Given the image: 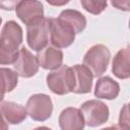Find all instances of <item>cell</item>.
I'll list each match as a JSON object with an SVG mask.
<instances>
[{"mask_svg":"<svg viewBox=\"0 0 130 130\" xmlns=\"http://www.w3.org/2000/svg\"><path fill=\"white\" fill-rule=\"evenodd\" d=\"M23 40L21 26L14 20L4 23L0 36V64H14L19 55V46Z\"/></svg>","mask_w":130,"mask_h":130,"instance_id":"6da1fadb","label":"cell"},{"mask_svg":"<svg viewBox=\"0 0 130 130\" xmlns=\"http://www.w3.org/2000/svg\"><path fill=\"white\" fill-rule=\"evenodd\" d=\"M49 89L58 95L73 92L75 86V76L72 67L62 65L59 69L50 72L46 77Z\"/></svg>","mask_w":130,"mask_h":130,"instance_id":"7a4b0ae2","label":"cell"},{"mask_svg":"<svg viewBox=\"0 0 130 130\" xmlns=\"http://www.w3.org/2000/svg\"><path fill=\"white\" fill-rule=\"evenodd\" d=\"M111 59V52L103 44L91 46L83 57V64L91 71L93 77L102 76L108 69Z\"/></svg>","mask_w":130,"mask_h":130,"instance_id":"3957f363","label":"cell"},{"mask_svg":"<svg viewBox=\"0 0 130 130\" xmlns=\"http://www.w3.org/2000/svg\"><path fill=\"white\" fill-rule=\"evenodd\" d=\"M50 38V18L44 17L26 26V42L30 49L40 52L48 47Z\"/></svg>","mask_w":130,"mask_h":130,"instance_id":"277c9868","label":"cell"},{"mask_svg":"<svg viewBox=\"0 0 130 130\" xmlns=\"http://www.w3.org/2000/svg\"><path fill=\"white\" fill-rule=\"evenodd\" d=\"M25 109L27 115L35 121L44 122L48 120L53 113V103L46 93H35L26 102Z\"/></svg>","mask_w":130,"mask_h":130,"instance_id":"5b68a950","label":"cell"},{"mask_svg":"<svg viewBox=\"0 0 130 130\" xmlns=\"http://www.w3.org/2000/svg\"><path fill=\"white\" fill-rule=\"evenodd\" d=\"M80 111L85 124L89 127H98L106 123L110 116L108 106L99 100H89L80 106Z\"/></svg>","mask_w":130,"mask_h":130,"instance_id":"8992f818","label":"cell"},{"mask_svg":"<svg viewBox=\"0 0 130 130\" xmlns=\"http://www.w3.org/2000/svg\"><path fill=\"white\" fill-rule=\"evenodd\" d=\"M75 31L64 21L57 18H50V43L58 49H65L71 46L75 40Z\"/></svg>","mask_w":130,"mask_h":130,"instance_id":"52a82bcc","label":"cell"},{"mask_svg":"<svg viewBox=\"0 0 130 130\" xmlns=\"http://www.w3.org/2000/svg\"><path fill=\"white\" fill-rule=\"evenodd\" d=\"M16 16L26 26L36 23L44 18V6L42 2L37 0H22L18 1L15 6Z\"/></svg>","mask_w":130,"mask_h":130,"instance_id":"ba28073f","label":"cell"},{"mask_svg":"<svg viewBox=\"0 0 130 130\" xmlns=\"http://www.w3.org/2000/svg\"><path fill=\"white\" fill-rule=\"evenodd\" d=\"M15 71L22 78H29L36 75L39 71V61L37 56L32 55L25 47L20 48V52L16 62L13 64Z\"/></svg>","mask_w":130,"mask_h":130,"instance_id":"9c48e42d","label":"cell"},{"mask_svg":"<svg viewBox=\"0 0 130 130\" xmlns=\"http://www.w3.org/2000/svg\"><path fill=\"white\" fill-rule=\"evenodd\" d=\"M59 126L61 130H83L85 121L80 109L65 108L59 115Z\"/></svg>","mask_w":130,"mask_h":130,"instance_id":"30bf717a","label":"cell"},{"mask_svg":"<svg viewBox=\"0 0 130 130\" xmlns=\"http://www.w3.org/2000/svg\"><path fill=\"white\" fill-rule=\"evenodd\" d=\"M37 58L40 66L46 70H57L63 63V52L53 46H48L38 52Z\"/></svg>","mask_w":130,"mask_h":130,"instance_id":"8fae6325","label":"cell"},{"mask_svg":"<svg viewBox=\"0 0 130 130\" xmlns=\"http://www.w3.org/2000/svg\"><path fill=\"white\" fill-rule=\"evenodd\" d=\"M112 72L119 79L130 78V46L116 53L112 62Z\"/></svg>","mask_w":130,"mask_h":130,"instance_id":"7c38bea8","label":"cell"},{"mask_svg":"<svg viewBox=\"0 0 130 130\" xmlns=\"http://www.w3.org/2000/svg\"><path fill=\"white\" fill-rule=\"evenodd\" d=\"M0 111L2 115V119L6 121L8 124L16 125L23 122L27 116L26 109L19 104L8 102V101H1Z\"/></svg>","mask_w":130,"mask_h":130,"instance_id":"4fadbf2b","label":"cell"},{"mask_svg":"<svg viewBox=\"0 0 130 130\" xmlns=\"http://www.w3.org/2000/svg\"><path fill=\"white\" fill-rule=\"evenodd\" d=\"M75 76L74 93H88L91 91L93 74L84 64H76L72 66Z\"/></svg>","mask_w":130,"mask_h":130,"instance_id":"5bb4252c","label":"cell"},{"mask_svg":"<svg viewBox=\"0 0 130 130\" xmlns=\"http://www.w3.org/2000/svg\"><path fill=\"white\" fill-rule=\"evenodd\" d=\"M120 93L119 83L109 76L100 77L94 86V95L98 99L115 100Z\"/></svg>","mask_w":130,"mask_h":130,"instance_id":"9a60e30c","label":"cell"},{"mask_svg":"<svg viewBox=\"0 0 130 130\" xmlns=\"http://www.w3.org/2000/svg\"><path fill=\"white\" fill-rule=\"evenodd\" d=\"M59 19L67 23L75 34H80L86 27V18L78 10L75 9H65L61 11L58 16Z\"/></svg>","mask_w":130,"mask_h":130,"instance_id":"2e32d148","label":"cell"},{"mask_svg":"<svg viewBox=\"0 0 130 130\" xmlns=\"http://www.w3.org/2000/svg\"><path fill=\"white\" fill-rule=\"evenodd\" d=\"M1 75H2V80H3V87H2V101L3 96L6 92L12 91L18 82V73L10 68H1Z\"/></svg>","mask_w":130,"mask_h":130,"instance_id":"e0dca14e","label":"cell"},{"mask_svg":"<svg viewBox=\"0 0 130 130\" xmlns=\"http://www.w3.org/2000/svg\"><path fill=\"white\" fill-rule=\"evenodd\" d=\"M80 4L84 8V10H86L87 12L93 15L101 14L108 5L107 1H93V0H80Z\"/></svg>","mask_w":130,"mask_h":130,"instance_id":"ac0fdd59","label":"cell"},{"mask_svg":"<svg viewBox=\"0 0 130 130\" xmlns=\"http://www.w3.org/2000/svg\"><path fill=\"white\" fill-rule=\"evenodd\" d=\"M123 130H130V103L125 104L119 114V124Z\"/></svg>","mask_w":130,"mask_h":130,"instance_id":"d6986e66","label":"cell"},{"mask_svg":"<svg viewBox=\"0 0 130 130\" xmlns=\"http://www.w3.org/2000/svg\"><path fill=\"white\" fill-rule=\"evenodd\" d=\"M111 4L118 10L130 11V0H113Z\"/></svg>","mask_w":130,"mask_h":130,"instance_id":"ffe728a7","label":"cell"},{"mask_svg":"<svg viewBox=\"0 0 130 130\" xmlns=\"http://www.w3.org/2000/svg\"><path fill=\"white\" fill-rule=\"evenodd\" d=\"M49 4H51V5H57V6H59V5H63V4H67L69 1L68 0H63L62 2H58V1H51V0H48L47 1Z\"/></svg>","mask_w":130,"mask_h":130,"instance_id":"44dd1931","label":"cell"},{"mask_svg":"<svg viewBox=\"0 0 130 130\" xmlns=\"http://www.w3.org/2000/svg\"><path fill=\"white\" fill-rule=\"evenodd\" d=\"M101 130H123L119 125H113V126H109L106 128H103Z\"/></svg>","mask_w":130,"mask_h":130,"instance_id":"7402d4cb","label":"cell"},{"mask_svg":"<svg viewBox=\"0 0 130 130\" xmlns=\"http://www.w3.org/2000/svg\"><path fill=\"white\" fill-rule=\"evenodd\" d=\"M34 130H52V129L49 128V127H46V126H41V127H37V128H35Z\"/></svg>","mask_w":130,"mask_h":130,"instance_id":"603a6c76","label":"cell"},{"mask_svg":"<svg viewBox=\"0 0 130 130\" xmlns=\"http://www.w3.org/2000/svg\"><path fill=\"white\" fill-rule=\"evenodd\" d=\"M129 29H130V19H129Z\"/></svg>","mask_w":130,"mask_h":130,"instance_id":"cb8c5ba5","label":"cell"}]
</instances>
